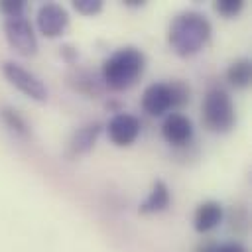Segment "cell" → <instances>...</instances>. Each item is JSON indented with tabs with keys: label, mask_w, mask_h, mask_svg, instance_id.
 <instances>
[{
	"label": "cell",
	"mask_w": 252,
	"mask_h": 252,
	"mask_svg": "<svg viewBox=\"0 0 252 252\" xmlns=\"http://www.w3.org/2000/svg\"><path fill=\"white\" fill-rule=\"evenodd\" d=\"M203 116L211 130L226 132L234 124V104L226 91L213 89L207 93L203 102Z\"/></svg>",
	"instance_id": "277c9868"
},
{
	"label": "cell",
	"mask_w": 252,
	"mask_h": 252,
	"mask_svg": "<svg viewBox=\"0 0 252 252\" xmlns=\"http://www.w3.org/2000/svg\"><path fill=\"white\" fill-rule=\"evenodd\" d=\"M161 136L165 138L167 144L183 146L193 138V124L185 114L171 112L169 116H165L161 124Z\"/></svg>",
	"instance_id": "9c48e42d"
},
{
	"label": "cell",
	"mask_w": 252,
	"mask_h": 252,
	"mask_svg": "<svg viewBox=\"0 0 252 252\" xmlns=\"http://www.w3.org/2000/svg\"><path fill=\"white\" fill-rule=\"evenodd\" d=\"M222 220V205L217 201H205L195 209L193 226L197 232H209Z\"/></svg>",
	"instance_id": "30bf717a"
},
{
	"label": "cell",
	"mask_w": 252,
	"mask_h": 252,
	"mask_svg": "<svg viewBox=\"0 0 252 252\" xmlns=\"http://www.w3.org/2000/svg\"><path fill=\"white\" fill-rule=\"evenodd\" d=\"M26 8L24 0H2L0 2V10L6 14V18H14V16H22Z\"/></svg>",
	"instance_id": "e0dca14e"
},
{
	"label": "cell",
	"mask_w": 252,
	"mask_h": 252,
	"mask_svg": "<svg viewBox=\"0 0 252 252\" xmlns=\"http://www.w3.org/2000/svg\"><path fill=\"white\" fill-rule=\"evenodd\" d=\"M250 77H252V65H250V59H238L234 61L228 69H226V79L230 85L238 87V89H244L250 85Z\"/></svg>",
	"instance_id": "4fadbf2b"
},
{
	"label": "cell",
	"mask_w": 252,
	"mask_h": 252,
	"mask_svg": "<svg viewBox=\"0 0 252 252\" xmlns=\"http://www.w3.org/2000/svg\"><path fill=\"white\" fill-rule=\"evenodd\" d=\"M73 6L83 16H94L102 10V0H75Z\"/></svg>",
	"instance_id": "2e32d148"
},
{
	"label": "cell",
	"mask_w": 252,
	"mask_h": 252,
	"mask_svg": "<svg viewBox=\"0 0 252 252\" xmlns=\"http://www.w3.org/2000/svg\"><path fill=\"white\" fill-rule=\"evenodd\" d=\"M4 35L12 49L20 55H33L37 51V37L32 24L24 16H14L4 20Z\"/></svg>",
	"instance_id": "8992f818"
},
{
	"label": "cell",
	"mask_w": 252,
	"mask_h": 252,
	"mask_svg": "<svg viewBox=\"0 0 252 252\" xmlns=\"http://www.w3.org/2000/svg\"><path fill=\"white\" fill-rule=\"evenodd\" d=\"M2 120L6 122V126L10 130H14L16 134H22L26 136L28 134V124L24 122V118L18 114V110H12V108H2Z\"/></svg>",
	"instance_id": "5bb4252c"
},
{
	"label": "cell",
	"mask_w": 252,
	"mask_h": 252,
	"mask_svg": "<svg viewBox=\"0 0 252 252\" xmlns=\"http://www.w3.org/2000/svg\"><path fill=\"white\" fill-rule=\"evenodd\" d=\"M37 28L45 37L61 35L69 26V14L63 6L55 2H47L37 10Z\"/></svg>",
	"instance_id": "52a82bcc"
},
{
	"label": "cell",
	"mask_w": 252,
	"mask_h": 252,
	"mask_svg": "<svg viewBox=\"0 0 252 252\" xmlns=\"http://www.w3.org/2000/svg\"><path fill=\"white\" fill-rule=\"evenodd\" d=\"M203 252H246L242 246L238 244H222V246H213V248H207Z\"/></svg>",
	"instance_id": "ac0fdd59"
},
{
	"label": "cell",
	"mask_w": 252,
	"mask_h": 252,
	"mask_svg": "<svg viewBox=\"0 0 252 252\" xmlns=\"http://www.w3.org/2000/svg\"><path fill=\"white\" fill-rule=\"evenodd\" d=\"M169 45L181 57L199 53L211 39V24L199 12H183L169 26Z\"/></svg>",
	"instance_id": "6da1fadb"
},
{
	"label": "cell",
	"mask_w": 252,
	"mask_h": 252,
	"mask_svg": "<svg viewBox=\"0 0 252 252\" xmlns=\"http://www.w3.org/2000/svg\"><path fill=\"white\" fill-rule=\"evenodd\" d=\"M2 75L6 77V81L10 85H14L26 96L39 100V102H43L47 98V87L43 85V81L37 75H33L32 71L24 69L22 65L14 63V61H4L2 63Z\"/></svg>",
	"instance_id": "5b68a950"
},
{
	"label": "cell",
	"mask_w": 252,
	"mask_h": 252,
	"mask_svg": "<svg viewBox=\"0 0 252 252\" xmlns=\"http://www.w3.org/2000/svg\"><path fill=\"white\" fill-rule=\"evenodd\" d=\"M169 205V189L163 181H156L152 185L150 195L144 199V203L140 205V213L142 215H150V213H159Z\"/></svg>",
	"instance_id": "7c38bea8"
},
{
	"label": "cell",
	"mask_w": 252,
	"mask_h": 252,
	"mask_svg": "<svg viewBox=\"0 0 252 252\" xmlns=\"http://www.w3.org/2000/svg\"><path fill=\"white\" fill-rule=\"evenodd\" d=\"M189 100V87L181 81L154 83L142 94V106L152 116H161L169 108L179 106Z\"/></svg>",
	"instance_id": "3957f363"
},
{
	"label": "cell",
	"mask_w": 252,
	"mask_h": 252,
	"mask_svg": "<svg viewBox=\"0 0 252 252\" xmlns=\"http://www.w3.org/2000/svg\"><path fill=\"white\" fill-rule=\"evenodd\" d=\"M98 134H100V124H98V122H89V124L81 126V128L73 134V138H71V142H69V156L87 154V152L94 146Z\"/></svg>",
	"instance_id": "8fae6325"
},
{
	"label": "cell",
	"mask_w": 252,
	"mask_h": 252,
	"mask_svg": "<svg viewBox=\"0 0 252 252\" xmlns=\"http://www.w3.org/2000/svg\"><path fill=\"white\" fill-rule=\"evenodd\" d=\"M146 57L136 47H122L116 49L104 63H102V81L112 91H124L132 87L138 77L144 73Z\"/></svg>",
	"instance_id": "7a4b0ae2"
},
{
	"label": "cell",
	"mask_w": 252,
	"mask_h": 252,
	"mask_svg": "<svg viewBox=\"0 0 252 252\" xmlns=\"http://www.w3.org/2000/svg\"><path fill=\"white\" fill-rule=\"evenodd\" d=\"M106 132L114 146H130L140 134V120L134 114L118 112L108 120Z\"/></svg>",
	"instance_id": "ba28073f"
},
{
	"label": "cell",
	"mask_w": 252,
	"mask_h": 252,
	"mask_svg": "<svg viewBox=\"0 0 252 252\" xmlns=\"http://www.w3.org/2000/svg\"><path fill=\"white\" fill-rule=\"evenodd\" d=\"M242 6H244L242 0H219L215 4V10L222 16H226V18H232L242 10Z\"/></svg>",
	"instance_id": "9a60e30c"
}]
</instances>
